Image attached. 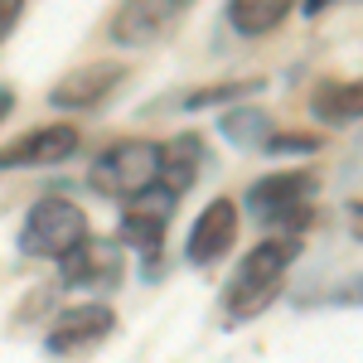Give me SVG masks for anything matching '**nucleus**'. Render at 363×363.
<instances>
[{
  "mask_svg": "<svg viewBox=\"0 0 363 363\" xmlns=\"http://www.w3.org/2000/svg\"><path fill=\"white\" fill-rule=\"evenodd\" d=\"M296 257H301V238L257 242V247L238 262V272H233V281H228V291H223L228 325H242V320H252V315H262V310L272 306Z\"/></svg>",
  "mask_w": 363,
  "mask_h": 363,
  "instance_id": "f257e3e1",
  "label": "nucleus"
},
{
  "mask_svg": "<svg viewBox=\"0 0 363 363\" xmlns=\"http://www.w3.org/2000/svg\"><path fill=\"white\" fill-rule=\"evenodd\" d=\"M320 194V179L310 169H277L247 184V213L262 228H272L277 238H296L310 218V203Z\"/></svg>",
  "mask_w": 363,
  "mask_h": 363,
  "instance_id": "f03ea898",
  "label": "nucleus"
},
{
  "mask_svg": "<svg viewBox=\"0 0 363 363\" xmlns=\"http://www.w3.org/2000/svg\"><path fill=\"white\" fill-rule=\"evenodd\" d=\"M92 189L112 199H140L160 189V145L155 140H116L92 165Z\"/></svg>",
  "mask_w": 363,
  "mask_h": 363,
  "instance_id": "7ed1b4c3",
  "label": "nucleus"
},
{
  "mask_svg": "<svg viewBox=\"0 0 363 363\" xmlns=\"http://www.w3.org/2000/svg\"><path fill=\"white\" fill-rule=\"evenodd\" d=\"M83 238H87V213L73 203V199L49 194L25 213L20 252H25V257H54V262H63Z\"/></svg>",
  "mask_w": 363,
  "mask_h": 363,
  "instance_id": "20e7f679",
  "label": "nucleus"
},
{
  "mask_svg": "<svg viewBox=\"0 0 363 363\" xmlns=\"http://www.w3.org/2000/svg\"><path fill=\"white\" fill-rule=\"evenodd\" d=\"M78 150V126L54 121V126H39L29 136L10 140L0 150V169H44V165H63L68 155Z\"/></svg>",
  "mask_w": 363,
  "mask_h": 363,
  "instance_id": "39448f33",
  "label": "nucleus"
},
{
  "mask_svg": "<svg viewBox=\"0 0 363 363\" xmlns=\"http://www.w3.org/2000/svg\"><path fill=\"white\" fill-rule=\"evenodd\" d=\"M238 238V203L233 199H213L194 218L189 238H184V262L189 267H213Z\"/></svg>",
  "mask_w": 363,
  "mask_h": 363,
  "instance_id": "423d86ee",
  "label": "nucleus"
},
{
  "mask_svg": "<svg viewBox=\"0 0 363 363\" xmlns=\"http://www.w3.org/2000/svg\"><path fill=\"white\" fill-rule=\"evenodd\" d=\"M116 330V315L107 306H73L63 310L54 320V330H49V339H44V349L49 354H83V349H92V344H102V339Z\"/></svg>",
  "mask_w": 363,
  "mask_h": 363,
  "instance_id": "0eeeda50",
  "label": "nucleus"
},
{
  "mask_svg": "<svg viewBox=\"0 0 363 363\" xmlns=\"http://www.w3.org/2000/svg\"><path fill=\"white\" fill-rule=\"evenodd\" d=\"M184 20V5L179 0H150V5H121L112 20V39L136 49V44H155L165 39L169 29Z\"/></svg>",
  "mask_w": 363,
  "mask_h": 363,
  "instance_id": "6e6552de",
  "label": "nucleus"
},
{
  "mask_svg": "<svg viewBox=\"0 0 363 363\" xmlns=\"http://www.w3.org/2000/svg\"><path fill=\"white\" fill-rule=\"evenodd\" d=\"M169 208H174V199H169L165 189H150V194L131 199V208L121 213L116 238H121L126 247L155 257V252H160V238H165V223H169Z\"/></svg>",
  "mask_w": 363,
  "mask_h": 363,
  "instance_id": "1a4fd4ad",
  "label": "nucleus"
},
{
  "mask_svg": "<svg viewBox=\"0 0 363 363\" xmlns=\"http://www.w3.org/2000/svg\"><path fill=\"white\" fill-rule=\"evenodd\" d=\"M63 286H116L121 281V247L102 238H83L78 247L58 262Z\"/></svg>",
  "mask_w": 363,
  "mask_h": 363,
  "instance_id": "9d476101",
  "label": "nucleus"
},
{
  "mask_svg": "<svg viewBox=\"0 0 363 363\" xmlns=\"http://www.w3.org/2000/svg\"><path fill=\"white\" fill-rule=\"evenodd\" d=\"M121 78H126L121 63H87V68H73L63 83L49 87V102L63 107V112H83V107H97Z\"/></svg>",
  "mask_w": 363,
  "mask_h": 363,
  "instance_id": "9b49d317",
  "label": "nucleus"
},
{
  "mask_svg": "<svg viewBox=\"0 0 363 363\" xmlns=\"http://www.w3.org/2000/svg\"><path fill=\"white\" fill-rule=\"evenodd\" d=\"M310 116L325 121V126H354V121H363V78L320 83L310 92Z\"/></svg>",
  "mask_w": 363,
  "mask_h": 363,
  "instance_id": "f8f14e48",
  "label": "nucleus"
},
{
  "mask_svg": "<svg viewBox=\"0 0 363 363\" xmlns=\"http://www.w3.org/2000/svg\"><path fill=\"white\" fill-rule=\"evenodd\" d=\"M199 165H203V140L199 136H174L160 145V189H165L169 199H179L189 184L199 179Z\"/></svg>",
  "mask_w": 363,
  "mask_h": 363,
  "instance_id": "ddd939ff",
  "label": "nucleus"
},
{
  "mask_svg": "<svg viewBox=\"0 0 363 363\" xmlns=\"http://www.w3.org/2000/svg\"><path fill=\"white\" fill-rule=\"evenodd\" d=\"M218 136L238 150H262L272 140V116L257 112V107H233V112L218 116Z\"/></svg>",
  "mask_w": 363,
  "mask_h": 363,
  "instance_id": "4468645a",
  "label": "nucleus"
},
{
  "mask_svg": "<svg viewBox=\"0 0 363 363\" xmlns=\"http://www.w3.org/2000/svg\"><path fill=\"white\" fill-rule=\"evenodd\" d=\"M286 15H291V5L286 0H233L228 5V25L238 29V34H272L277 25H286Z\"/></svg>",
  "mask_w": 363,
  "mask_h": 363,
  "instance_id": "2eb2a0df",
  "label": "nucleus"
},
{
  "mask_svg": "<svg viewBox=\"0 0 363 363\" xmlns=\"http://www.w3.org/2000/svg\"><path fill=\"white\" fill-rule=\"evenodd\" d=\"M262 78H238V83H213V87H199L184 97V107L199 112V107H218V102H233V97H247V92H262Z\"/></svg>",
  "mask_w": 363,
  "mask_h": 363,
  "instance_id": "dca6fc26",
  "label": "nucleus"
},
{
  "mask_svg": "<svg viewBox=\"0 0 363 363\" xmlns=\"http://www.w3.org/2000/svg\"><path fill=\"white\" fill-rule=\"evenodd\" d=\"M267 155H315L320 150V136H306V131H272V140L262 145Z\"/></svg>",
  "mask_w": 363,
  "mask_h": 363,
  "instance_id": "f3484780",
  "label": "nucleus"
},
{
  "mask_svg": "<svg viewBox=\"0 0 363 363\" xmlns=\"http://www.w3.org/2000/svg\"><path fill=\"white\" fill-rule=\"evenodd\" d=\"M325 301H330V306H363V272H354L344 286H335Z\"/></svg>",
  "mask_w": 363,
  "mask_h": 363,
  "instance_id": "a211bd4d",
  "label": "nucleus"
},
{
  "mask_svg": "<svg viewBox=\"0 0 363 363\" xmlns=\"http://www.w3.org/2000/svg\"><path fill=\"white\" fill-rule=\"evenodd\" d=\"M20 15H25V5H20V0H0V39L20 25Z\"/></svg>",
  "mask_w": 363,
  "mask_h": 363,
  "instance_id": "6ab92c4d",
  "label": "nucleus"
},
{
  "mask_svg": "<svg viewBox=\"0 0 363 363\" xmlns=\"http://www.w3.org/2000/svg\"><path fill=\"white\" fill-rule=\"evenodd\" d=\"M349 238H354V242H363V199H354V203H349Z\"/></svg>",
  "mask_w": 363,
  "mask_h": 363,
  "instance_id": "aec40b11",
  "label": "nucleus"
},
{
  "mask_svg": "<svg viewBox=\"0 0 363 363\" xmlns=\"http://www.w3.org/2000/svg\"><path fill=\"white\" fill-rule=\"evenodd\" d=\"M10 112V92H0V116Z\"/></svg>",
  "mask_w": 363,
  "mask_h": 363,
  "instance_id": "412c9836",
  "label": "nucleus"
}]
</instances>
